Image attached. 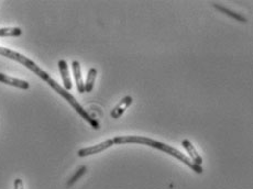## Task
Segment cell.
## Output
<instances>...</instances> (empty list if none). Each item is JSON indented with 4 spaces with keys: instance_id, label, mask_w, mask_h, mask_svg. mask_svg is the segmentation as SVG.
<instances>
[{
    "instance_id": "obj_1",
    "label": "cell",
    "mask_w": 253,
    "mask_h": 189,
    "mask_svg": "<svg viewBox=\"0 0 253 189\" xmlns=\"http://www.w3.org/2000/svg\"><path fill=\"white\" fill-rule=\"evenodd\" d=\"M112 140H114L115 144H119V145L120 144H140V145H146V146L156 148V150H160L162 152L166 153V154L175 157V159H177L178 161L183 162L185 165L188 166V167L192 170H194L196 174H202V172H204V169H202V166L194 164L188 156L183 154V153L178 151L177 148L171 146L169 144L156 141L154 139H150V138L141 137V136H120V137L114 138Z\"/></svg>"
},
{
    "instance_id": "obj_2",
    "label": "cell",
    "mask_w": 253,
    "mask_h": 189,
    "mask_svg": "<svg viewBox=\"0 0 253 189\" xmlns=\"http://www.w3.org/2000/svg\"><path fill=\"white\" fill-rule=\"evenodd\" d=\"M0 55L7 57V58H10V60H12V61H16L18 63H20L21 65H24L25 67L29 69L30 71H34L35 67H37V64H35V63L32 60H30L29 57L22 55V54L18 53L16 51H12V49H10V48L0 47Z\"/></svg>"
},
{
    "instance_id": "obj_3",
    "label": "cell",
    "mask_w": 253,
    "mask_h": 189,
    "mask_svg": "<svg viewBox=\"0 0 253 189\" xmlns=\"http://www.w3.org/2000/svg\"><path fill=\"white\" fill-rule=\"evenodd\" d=\"M112 145H115L114 140H112V139H108V140L103 141L101 143H98V144H96V145L80 148L77 153V155L79 157H86V156H90L94 154H98V153H101L103 151L108 150V148H110Z\"/></svg>"
},
{
    "instance_id": "obj_4",
    "label": "cell",
    "mask_w": 253,
    "mask_h": 189,
    "mask_svg": "<svg viewBox=\"0 0 253 189\" xmlns=\"http://www.w3.org/2000/svg\"><path fill=\"white\" fill-rule=\"evenodd\" d=\"M132 102H133V99L131 96H126L125 98L121 99L118 105H117L114 109L111 110V112H110L111 118H114V119L120 118V117L125 114V111L128 109L131 105H132Z\"/></svg>"
},
{
    "instance_id": "obj_5",
    "label": "cell",
    "mask_w": 253,
    "mask_h": 189,
    "mask_svg": "<svg viewBox=\"0 0 253 189\" xmlns=\"http://www.w3.org/2000/svg\"><path fill=\"white\" fill-rule=\"evenodd\" d=\"M0 83L9 85V86H13L17 88L24 89V91H26V89L30 88V84L28 82H25V80L11 77V76H8L2 73H0Z\"/></svg>"
},
{
    "instance_id": "obj_6",
    "label": "cell",
    "mask_w": 253,
    "mask_h": 189,
    "mask_svg": "<svg viewBox=\"0 0 253 189\" xmlns=\"http://www.w3.org/2000/svg\"><path fill=\"white\" fill-rule=\"evenodd\" d=\"M182 146L187 151L188 155H189V159H191L193 163L198 165V166H202V156L200 155V153L197 152L195 146L193 145V143L189 140H187V139H185V140L182 141Z\"/></svg>"
},
{
    "instance_id": "obj_7",
    "label": "cell",
    "mask_w": 253,
    "mask_h": 189,
    "mask_svg": "<svg viewBox=\"0 0 253 189\" xmlns=\"http://www.w3.org/2000/svg\"><path fill=\"white\" fill-rule=\"evenodd\" d=\"M72 70H73V75L74 79L76 83V87H77L78 92L80 94L85 93V83L83 79V74H82V67L78 61H73L72 62Z\"/></svg>"
},
{
    "instance_id": "obj_8",
    "label": "cell",
    "mask_w": 253,
    "mask_h": 189,
    "mask_svg": "<svg viewBox=\"0 0 253 189\" xmlns=\"http://www.w3.org/2000/svg\"><path fill=\"white\" fill-rule=\"evenodd\" d=\"M58 69H60V73L62 76L63 83H64V89L67 92L71 91L72 87H73V84H72V79L70 76L69 71V66H67V63L65 60H60L58 61Z\"/></svg>"
},
{
    "instance_id": "obj_9",
    "label": "cell",
    "mask_w": 253,
    "mask_h": 189,
    "mask_svg": "<svg viewBox=\"0 0 253 189\" xmlns=\"http://www.w3.org/2000/svg\"><path fill=\"white\" fill-rule=\"evenodd\" d=\"M214 7L217 9V10H219L221 13H224V15H227L230 18H232V19L237 20L239 22H247L248 21L247 18L245 16H242L241 13L234 12L232 10H230V9L226 8L224 6H220V4H217V3H214Z\"/></svg>"
},
{
    "instance_id": "obj_10",
    "label": "cell",
    "mask_w": 253,
    "mask_h": 189,
    "mask_svg": "<svg viewBox=\"0 0 253 189\" xmlns=\"http://www.w3.org/2000/svg\"><path fill=\"white\" fill-rule=\"evenodd\" d=\"M96 77H97V70L94 69V67H92V69H89L88 74H87V78H86L85 93H90L93 91Z\"/></svg>"
},
{
    "instance_id": "obj_11",
    "label": "cell",
    "mask_w": 253,
    "mask_h": 189,
    "mask_svg": "<svg viewBox=\"0 0 253 189\" xmlns=\"http://www.w3.org/2000/svg\"><path fill=\"white\" fill-rule=\"evenodd\" d=\"M22 30L20 28H0V38L3 37H20Z\"/></svg>"
},
{
    "instance_id": "obj_12",
    "label": "cell",
    "mask_w": 253,
    "mask_h": 189,
    "mask_svg": "<svg viewBox=\"0 0 253 189\" xmlns=\"http://www.w3.org/2000/svg\"><path fill=\"white\" fill-rule=\"evenodd\" d=\"M86 170H87V167H86V166H82V167H80V168L77 170V172H76V173L74 174V176L71 177L70 181L67 182L66 186H67V187H71L75 182H77L78 179H79L80 177H82L83 175L86 173Z\"/></svg>"
},
{
    "instance_id": "obj_13",
    "label": "cell",
    "mask_w": 253,
    "mask_h": 189,
    "mask_svg": "<svg viewBox=\"0 0 253 189\" xmlns=\"http://www.w3.org/2000/svg\"><path fill=\"white\" fill-rule=\"evenodd\" d=\"M13 186H15V189H25L24 182H22L21 178H16L15 183H13Z\"/></svg>"
}]
</instances>
